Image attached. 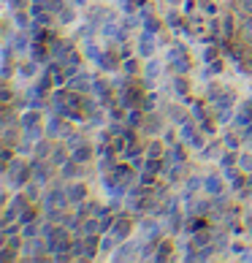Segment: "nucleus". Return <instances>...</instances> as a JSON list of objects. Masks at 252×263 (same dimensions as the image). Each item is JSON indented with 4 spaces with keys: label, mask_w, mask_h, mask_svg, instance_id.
<instances>
[{
    "label": "nucleus",
    "mask_w": 252,
    "mask_h": 263,
    "mask_svg": "<svg viewBox=\"0 0 252 263\" xmlns=\"http://www.w3.org/2000/svg\"><path fill=\"white\" fill-rule=\"evenodd\" d=\"M168 160H173V163H177V165H185V163H187V155H185V147H182L179 141H177V144H173V147H171V152H168Z\"/></svg>",
    "instance_id": "14"
},
{
    "label": "nucleus",
    "mask_w": 252,
    "mask_h": 263,
    "mask_svg": "<svg viewBox=\"0 0 252 263\" xmlns=\"http://www.w3.org/2000/svg\"><path fill=\"white\" fill-rule=\"evenodd\" d=\"M201 182H203V179L196 177V179H190V182H187V187H190V190H198V187H201Z\"/></svg>",
    "instance_id": "55"
},
{
    "label": "nucleus",
    "mask_w": 252,
    "mask_h": 263,
    "mask_svg": "<svg viewBox=\"0 0 252 263\" xmlns=\"http://www.w3.org/2000/svg\"><path fill=\"white\" fill-rule=\"evenodd\" d=\"M0 101H3V103L11 101V90H8V87H3V92H0Z\"/></svg>",
    "instance_id": "52"
},
{
    "label": "nucleus",
    "mask_w": 252,
    "mask_h": 263,
    "mask_svg": "<svg viewBox=\"0 0 252 263\" xmlns=\"http://www.w3.org/2000/svg\"><path fill=\"white\" fill-rule=\"evenodd\" d=\"M206 228H209V222L203 220V217H192V220L187 222V231H190V233H196V231H206Z\"/></svg>",
    "instance_id": "24"
},
{
    "label": "nucleus",
    "mask_w": 252,
    "mask_h": 263,
    "mask_svg": "<svg viewBox=\"0 0 252 263\" xmlns=\"http://www.w3.org/2000/svg\"><path fill=\"white\" fill-rule=\"evenodd\" d=\"M168 3H171V6H179V3H182V0H168Z\"/></svg>",
    "instance_id": "61"
},
{
    "label": "nucleus",
    "mask_w": 252,
    "mask_h": 263,
    "mask_svg": "<svg viewBox=\"0 0 252 263\" xmlns=\"http://www.w3.org/2000/svg\"><path fill=\"white\" fill-rule=\"evenodd\" d=\"M52 84H54V76H41V79H38V90L35 92H46V90H52Z\"/></svg>",
    "instance_id": "33"
},
{
    "label": "nucleus",
    "mask_w": 252,
    "mask_h": 263,
    "mask_svg": "<svg viewBox=\"0 0 252 263\" xmlns=\"http://www.w3.org/2000/svg\"><path fill=\"white\" fill-rule=\"evenodd\" d=\"M79 233L82 236H98V233H103L101 231V220H82Z\"/></svg>",
    "instance_id": "12"
},
{
    "label": "nucleus",
    "mask_w": 252,
    "mask_h": 263,
    "mask_svg": "<svg viewBox=\"0 0 252 263\" xmlns=\"http://www.w3.org/2000/svg\"><path fill=\"white\" fill-rule=\"evenodd\" d=\"M141 111H144V109L133 106V109H130L128 114H125V122H128V128H139V125L144 122V120H141Z\"/></svg>",
    "instance_id": "16"
},
{
    "label": "nucleus",
    "mask_w": 252,
    "mask_h": 263,
    "mask_svg": "<svg viewBox=\"0 0 252 263\" xmlns=\"http://www.w3.org/2000/svg\"><path fill=\"white\" fill-rule=\"evenodd\" d=\"M182 8H185V14H192V8H196V3H192V0H185V3H182Z\"/></svg>",
    "instance_id": "54"
},
{
    "label": "nucleus",
    "mask_w": 252,
    "mask_h": 263,
    "mask_svg": "<svg viewBox=\"0 0 252 263\" xmlns=\"http://www.w3.org/2000/svg\"><path fill=\"white\" fill-rule=\"evenodd\" d=\"M130 228H133V222H130V217H128V214H117V222H114L111 233H114L117 239H128Z\"/></svg>",
    "instance_id": "6"
},
{
    "label": "nucleus",
    "mask_w": 252,
    "mask_h": 263,
    "mask_svg": "<svg viewBox=\"0 0 252 263\" xmlns=\"http://www.w3.org/2000/svg\"><path fill=\"white\" fill-rule=\"evenodd\" d=\"M35 60L33 63H19V76H22V79H30V76L35 73Z\"/></svg>",
    "instance_id": "25"
},
{
    "label": "nucleus",
    "mask_w": 252,
    "mask_h": 263,
    "mask_svg": "<svg viewBox=\"0 0 252 263\" xmlns=\"http://www.w3.org/2000/svg\"><path fill=\"white\" fill-rule=\"evenodd\" d=\"M144 168L152 171V174H158V171H163V160L160 158H147V160H144Z\"/></svg>",
    "instance_id": "31"
},
{
    "label": "nucleus",
    "mask_w": 252,
    "mask_h": 263,
    "mask_svg": "<svg viewBox=\"0 0 252 263\" xmlns=\"http://www.w3.org/2000/svg\"><path fill=\"white\" fill-rule=\"evenodd\" d=\"M152 46H154V41H152V33H144V35H141V41H139V54L149 57V54H152Z\"/></svg>",
    "instance_id": "19"
},
{
    "label": "nucleus",
    "mask_w": 252,
    "mask_h": 263,
    "mask_svg": "<svg viewBox=\"0 0 252 263\" xmlns=\"http://www.w3.org/2000/svg\"><path fill=\"white\" fill-rule=\"evenodd\" d=\"M76 3H79V6H84V3H87V0H76Z\"/></svg>",
    "instance_id": "62"
},
{
    "label": "nucleus",
    "mask_w": 252,
    "mask_h": 263,
    "mask_svg": "<svg viewBox=\"0 0 252 263\" xmlns=\"http://www.w3.org/2000/svg\"><path fill=\"white\" fill-rule=\"evenodd\" d=\"M14 46H16V49H25V46H27V38H25V35H16V38H14Z\"/></svg>",
    "instance_id": "50"
},
{
    "label": "nucleus",
    "mask_w": 252,
    "mask_h": 263,
    "mask_svg": "<svg viewBox=\"0 0 252 263\" xmlns=\"http://www.w3.org/2000/svg\"><path fill=\"white\" fill-rule=\"evenodd\" d=\"M230 250H234V252H236V255H239V252H244L247 247H244V245H234V247H230Z\"/></svg>",
    "instance_id": "60"
},
{
    "label": "nucleus",
    "mask_w": 252,
    "mask_h": 263,
    "mask_svg": "<svg viewBox=\"0 0 252 263\" xmlns=\"http://www.w3.org/2000/svg\"><path fill=\"white\" fill-rule=\"evenodd\" d=\"M225 144H228V149H239V141H236V136H234V133H228V136H225Z\"/></svg>",
    "instance_id": "49"
},
{
    "label": "nucleus",
    "mask_w": 252,
    "mask_h": 263,
    "mask_svg": "<svg viewBox=\"0 0 252 263\" xmlns=\"http://www.w3.org/2000/svg\"><path fill=\"white\" fill-rule=\"evenodd\" d=\"M68 160H71V158L65 155V149H63V147H54V149H52V155H49V163H52V165H63V163H68Z\"/></svg>",
    "instance_id": "21"
},
{
    "label": "nucleus",
    "mask_w": 252,
    "mask_h": 263,
    "mask_svg": "<svg viewBox=\"0 0 252 263\" xmlns=\"http://www.w3.org/2000/svg\"><path fill=\"white\" fill-rule=\"evenodd\" d=\"M19 128H22L25 136H30V139H41V114L38 111H22L19 117Z\"/></svg>",
    "instance_id": "1"
},
{
    "label": "nucleus",
    "mask_w": 252,
    "mask_h": 263,
    "mask_svg": "<svg viewBox=\"0 0 252 263\" xmlns=\"http://www.w3.org/2000/svg\"><path fill=\"white\" fill-rule=\"evenodd\" d=\"M16 22H19V25H25V22H27V16H25L22 11H16Z\"/></svg>",
    "instance_id": "59"
},
{
    "label": "nucleus",
    "mask_w": 252,
    "mask_h": 263,
    "mask_svg": "<svg viewBox=\"0 0 252 263\" xmlns=\"http://www.w3.org/2000/svg\"><path fill=\"white\" fill-rule=\"evenodd\" d=\"M44 8H46V11H52V14H63L65 11V3H63V0H49Z\"/></svg>",
    "instance_id": "38"
},
{
    "label": "nucleus",
    "mask_w": 252,
    "mask_h": 263,
    "mask_svg": "<svg viewBox=\"0 0 252 263\" xmlns=\"http://www.w3.org/2000/svg\"><path fill=\"white\" fill-rule=\"evenodd\" d=\"M198 125H201V130H203V133H217V125L211 122L209 117H206V120H203V122H198Z\"/></svg>",
    "instance_id": "44"
},
{
    "label": "nucleus",
    "mask_w": 252,
    "mask_h": 263,
    "mask_svg": "<svg viewBox=\"0 0 252 263\" xmlns=\"http://www.w3.org/2000/svg\"><path fill=\"white\" fill-rule=\"evenodd\" d=\"M46 130H49V136H65V133H68V130L63 128V122H60V120H49Z\"/></svg>",
    "instance_id": "29"
},
{
    "label": "nucleus",
    "mask_w": 252,
    "mask_h": 263,
    "mask_svg": "<svg viewBox=\"0 0 252 263\" xmlns=\"http://www.w3.org/2000/svg\"><path fill=\"white\" fill-rule=\"evenodd\" d=\"M38 196V187L35 184H30V187H27V198H35Z\"/></svg>",
    "instance_id": "57"
},
{
    "label": "nucleus",
    "mask_w": 252,
    "mask_h": 263,
    "mask_svg": "<svg viewBox=\"0 0 252 263\" xmlns=\"http://www.w3.org/2000/svg\"><path fill=\"white\" fill-rule=\"evenodd\" d=\"M125 158H128V163L133 165V168H141L144 165V149L139 147V144H130V147L125 149Z\"/></svg>",
    "instance_id": "8"
},
{
    "label": "nucleus",
    "mask_w": 252,
    "mask_h": 263,
    "mask_svg": "<svg viewBox=\"0 0 252 263\" xmlns=\"http://www.w3.org/2000/svg\"><path fill=\"white\" fill-rule=\"evenodd\" d=\"M65 193H68V198H71L73 206H76V203H84V198H87V187H84V184H68Z\"/></svg>",
    "instance_id": "9"
},
{
    "label": "nucleus",
    "mask_w": 252,
    "mask_h": 263,
    "mask_svg": "<svg viewBox=\"0 0 252 263\" xmlns=\"http://www.w3.org/2000/svg\"><path fill=\"white\" fill-rule=\"evenodd\" d=\"M76 165H79V163H76L73 158H71V160H68V163H63V165H60V171H63V177H68V179H71V177H76V171H79V168H76Z\"/></svg>",
    "instance_id": "26"
},
{
    "label": "nucleus",
    "mask_w": 252,
    "mask_h": 263,
    "mask_svg": "<svg viewBox=\"0 0 252 263\" xmlns=\"http://www.w3.org/2000/svg\"><path fill=\"white\" fill-rule=\"evenodd\" d=\"M203 187H206V193H211V196H220L222 193V179L220 177H206L203 179Z\"/></svg>",
    "instance_id": "15"
},
{
    "label": "nucleus",
    "mask_w": 252,
    "mask_h": 263,
    "mask_svg": "<svg viewBox=\"0 0 252 263\" xmlns=\"http://www.w3.org/2000/svg\"><path fill=\"white\" fill-rule=\"evenodd\" d=\"M60 19H63V22H71V19H73V11H68V8H65V11L60 14Z\"/></svg>",
    "instance_id": "56"
},
{
    "label": "nucleus",
    "mask_w": 252,
    "mask_h": 263,
    "mask_svg": "<svg viewBox=\"0 0 252 263\" xmlns=\"http://www.w3.org/2000/svg\"><path fill=\"white\" fill-rule=\"evenodd\" d=\"M241 30H244V35L252 41V19H249V16L244 19V22H241Z\"/></svg>",
    "instance_id": "48"
},
{
    "label": "nucleus",
    "mask_w": 252,
    "mask_h": 263,
    "mask_svg": "<svg viewBox=\"0 0 252 263\" xmlns=\"http://www.w3.org/2000/svg\"><path fill=\"white\" fill-rule=\"evenodd\" d=\"M139 184H144V187H154V184H158V182H154V174L144 168V174L139 177Z\"/></svg>",
    "instance_id": "34"
},
{
    "label": "nucleus",
    "mask_w": 252,
    "mask_h": 263,
    "mask_svg": "<svg viewBox=\"0 0 252 263\" xmlns=\"http://www.w3.org/2000/svg\"><path fill=\"white\" fill-rule=\"evenodd\" d=\"M236 160H239V158H236L234 152H230V155H225V158H222L220 165H222V168H234V163H236Z\"/></svg>",
    "instance_id": "47"
},
{
    "label": "nucleus",
    "mask_w": 252,
    "mask_h": 263,
    "mask_svg": "<svg viewBox=\"0 0 252 263\" xmlns=\"http://www.w3.org/2000/svg\"><path fill=\"white\" fill-rule=\"evenodd\" d=\"M182 139H185L192 149H203V130H198L192 122L182 125Z\"/></svg>",
    "instance_id": "4"
},
{
    "label": "nucleus",
    "mask_w": 252,
    "mask_h": 263,
    "mask_svg": "<svg viewBox=\"0 0 252 263\" xmlns=\"http://www.w3.org/2000/svg\"><path fill=\"white\" fill-rule=\"evenodd\" d=\"M163 155V147H160V141H152L149 147H147V158H160Z\"/></svg>",
    "instance_id": "40"
},
{
    "label": "nucleus",
    "mask_w": 252,
    "mask_h": 263,
    "mask_svg": "<svg viewBox=\"0 0 252 263\" xmlns=\"http://www.w3.org/2000/svg\"><path fill=\"white\" fill-rule=\"evenodd\" d=\"M234 122H236V128H249V125H252V101H247V103L239 106Z\"/></svg>",
    "instance_id": "7"
},
{
    "label": "nucleus",
    "mask_w": 252,
    "mask_h": 263,
    "mask_svg": "<svg viewBox=\"0 0 252 263\" xmlns=\"http://www.w3.org/2000/svg\"><path fill=\"white\" fill-rule=\"evenodd\" d=\"M220 30H222V33H220L222 38H234V35H236V19L230 16V14H225V16L220 19Z\"/></svg>",
    "instance_id": "10"
},
{
    "label": "nucleus",
    "mask_w": 252,
    "mask_h": 263,
    "mask_svg": "<svg viewBox=\"0 0 252 263\" xmlns=\"http://www.w3.org/2000/svg\"><path fill=\"white\" fill-rule=\"evenodd\" d=\"M173 90H177L179 98H187V82L182 79V76H177V79H173Z\"/></svg>",
    "instance_id": "32"
},
{
    "label": "nucleus",
    "mask_w": 252,
    "mask_h": 263,
    "mask_svg": "<svg viewBox=\"0 0 252 263\" xmlns=\"http://www.w3.org/2000/svg\"><path fill=\"white\" fill-rule=\"evenodd\" d=\"M239 11L244 16H252V0H239Z\"/></svg>",
    "instance_id": "45"
},
{
    "label": "nucleus",
    "mask_w": 252,
    "mask_h": 263,
    "mask_svg": "<svg viewBox=\"0 0 252 263\" xmlns=\"http://www.w3.org/2000/svg\"><path fill=\"white\" fill-rule=\"evenodd\" d=\"M114 241H117V236H114V233H111V239L106 236V239L101 241V250H103V252H111V250H114Z\"/></svg>",
    "instance_id": "46"
},
{
    "label": "nucleus",
    "mask_w": 252,
    "mask_h": 263,
    "mask_svg": "<svg viewBox=\"0 0 252 263\" xmlns=\"http://www.w3.org/2000/svg\"><path fill=\"white\" fill-rule=\"evenodd\" d=\"M30 52H33V60L35 63H46V60H49V49L44 46V41H33Z\"/></svg>",
    "instance_id": "13"
},
{
    "label": "nucleus",
    "mask_w": 252,
    "mask_h": 263,
    "mask_svg": "<svg viewBox=\"0 0 252 263\" xmlns=\"http://www.w3.org/2000/svg\"><path fill=\"white\" fill-rule=\"evenodd\" d=\"M71 87H73V90H79V92H87V90H92V82L79 73V76H73V79H71Z\"/></svg>",
    "instance_id": "20"
},
{
    "label": "nucleus",
    "mask_w": 252,
    "mask_h": 263,
    "mask_svg": "<svg viewBox=\"0 0 252 263\" xmlns=\"http://www.w3.org/2000/svg\"><path fill=\"white\" fill-rule=\"evenodd\" d=\"M192 117H196V122H203V120H206V103H203V101H196V103H192Z\"/></svg>",
    "instance_id": "23"
},
{
    "label": "nucleus",
    "mask_w": 252,
    "mask_h": 263,
    "mask_svg": "<svg viewBox=\"0 0 252 263\" xmlns=\"http://www.w3.org/2000/svg\"><path fill=\"white\" fill-rule=\"evenodd\" d=\"M8 174H11V179L14 184H27V179L33 177V165L30 163H22V160H16L8 165Z\"/></svg>",
    "instance_id": "3"
},
{
    "label": "nucleus",
    "mask_w": 252,
    "mask_h": 263,
    "mask_svg": "<svg viewBox=\"0 0 252 263\" xmlns=\"http://www.w3.org/2000/svg\"><path fill=\"white\" fill-rule=\"evenodd\" d=\"M117 63H120V60H117L111 52H109V57H103V54L98 57V65H101V68H117Z\"/></svg>",
    "instance_id": "39"
},
{
    "label": "nucleus",
    "mask_w": 252,
    "mask_h": 263,
    "mask_svg": "<svg viewBox=\"0 0 252 263\" xmlns=\"http://www.w3.org/2000/svg\"><path fill=\"white\" fill-rule=\"evenodd\" d=\"M166 144H171V147L177 144V133H173V130H166Z\"/></svg>",
    "instance_id": "51"
},
{
    "label": "nucleus",
    "mask_w": 252,
    "mask_h": 263,
    "mask_svg": "<svg viewBox=\"0 0 252 263\" xmlns=\"http://www.w3.org/2000/svg\"><path fill=\"white\" fill-rule=\"evenodd\" d=\"M19 236H25V239H35V236H41V226H38V220H35V222H27V226H22Z\"/></svg>",
    "instance_id": "17"
},
{
    "label": "nucleus",
    "mask_w": 252,
    "mask_h": 263,
    "mask_svg": "<svg viewBox=\"0 0 252 263\" xmlns=\"http://www.w3.org/2000/svg\"><path fill=\"white\" fill-rule=\"evenodd\" d=\"M168 25H171V27H177V30H182V33H187V25L182 22V16H179L177 11H171V14H168Z\"/></svg>",
    "instance_id": "28"
},
{
    "label": "nucleus",
    "mask_w": 252,
    "mask_h": 263,
    "mask_svg": "<svg viewBox=\"0 0 252 263\" xmlns=\"http://www.w3.org/2000/svg\"><path fill=\"white\" fill-rule=\"evenodd\" d=\"M239 165H241V171H252V158H249V155H239Z\"/></svg>",
    "instance_id": "42"
},
{
    "label": "nucleus",
    "mask_w": 252,
    "mask_h": 263,
    "mask_svg": "<svg viewBox=\"0 0 252 263\" xmlns=\"http://www.w3.org/2000/svg\"><path fill=\"white\" fill-rule=\"evenodd\" d=\"M122 71H125V73H139V71H141V68H139V60H130V57H125Z\"/></svg>",
    "instance_id": "37"
},
{
    "label": "nucleus",
    "mask_w": 252,
    "mask_h": 263,
    "mask_svg": "<svg viewBox=\"0 0 252 263\" xmlns=\"http://www.w3.org/2000/svg\"><path fill=\"white\" fill-rule=\"evenodd\" d=\"M141 101H144L141 87H139V84H133V87H128V90L122 92V101H120V106H125V109H133V106H141Z\"/></svg>",
    "instance_id": "5"
},
{
    "label": "nucleus",
    "mask_w": 252,
    "mask_h": 263,
    "mask_svg": "<svg viewBox=\"0 0 252 263\" xmlns=\"http://www.w3.org/2000/svg\"><path fill=\"white\" fill-rule=\"evenodd\" d=\"M35 217H38V212H35L33 206H25L22 212H19V226H27V222H35Z\"/></svg>",
    "instance_id": "22"
},
{
    "label": "nucleus",
    "mask_w": 252,
    "mask_h": 263,
    "mask_svg": "<svg viewBox=\"0 0 252 263\" xmlns=\"http://www.w3.org/2000/svg\"><path fill=\"white\" fill-rule=\"evenodd\" d=\"M215 14H217V6L209 0V3H206V16H215Z\"/></svg>",
    "instance_id": "53"
},
{
    "label": "nucleus",
    "mask_w": 252,
    "mask_h": 263,
    "mask_svg": "<svg viewBox=\"0 0 252 263\" xmlns=\"http://www.w3.org/2000/svg\"><path fill=\"white\" fill-rule=\"evenodd\" d=\"M35 155H38V158H46V160H49V155H52V147H49V144H46V141H38V144H35Z\"/></svg>",
    "instance_id": "35"
},
{
    "label": "nucleus",
    "mask_w": 252,
    "mask_h": 263,
    "mask_svg": "<svg viewBox=\"0 0 252 263\" xmlns=\"http://www.w3.org/2000/svg\"><path fill=\"white\" fill-rule=\"evenodd\" d=\"M171 245H168V241H163V245L158 247V252H154V260H168L171 258Z\"/></svg>",
    "instance_id": "30"
},
{
    "label": "nucleus",
    "mask_w": 252,
    "mask_h": 263,
    "mask_svg": "<svg viewBox=\"0 0 252 263\" xmlns=\"http://www.w3.org/2000/svg\"><path fill=\"white\" fill-rule=\"evenodd\" d=\"M144 128H147V133H160L163 130V125H160V120H158V117H147V122H144Z\"/></svg>",
    "instance_id": "27"
},
{
    "label": "nucleus",
    "mask_w": 252,
    "mask_h": 263,
    "mask_svg": "<svg viewBox=\"0 0 252 263\" xmlns=\"http://www.w3.org/2000/svg\"><path fill=\"white\" fill-rule=\"evenodd\" d=\"M144 30L154 35V33L160 30V22H158V19H154V16H147V19H144Z\"/></svg>",
    "instance_id": "36"
},
{
    "label": "nucleus",
    "mask_w": 252,
    "mask_h": 263,
    "mask_svg": "<svg viewBox=\"0 0 252 263\" xmlns=\"http://www.w3.org/2000/svg\"><path fill=\"white\" fill-rule=\"evenodd\" d=\"M71 158L79 163V165H84V163H90V160H92V149L87 147V144H79V147H73Z\"/></svg>",
    "instance_id": "11"
},
{
    "label": "nucleus",
    "mask_w": 252,
    "mask_h": 263,
    "mask_svg": "<svg viewBox=\"0 0 252 263\" xmlns=\"http://www.w3.org/2000/svg\"><path fill=\"white\" fill-rule=\"evenodd\" d=\"M0 163H3V165H11V144H6L3 152H0Z\"/></svg>",
    "instance_id": "43"
},
{
    "label": "nucleus",
    "mask_w": 252,
    "mask_h": 263,
    "mask_svg": "<svg viewBox=\"0 0 252 263\" xmlns=\"http://www.w3.org/2000/svg\"><path fill=\"white\" fill-rule=\"evenodd\" d=\"M16 149L22 152V155H27V152H30V144H16Z\"/></svg>",
    "instance_id": "58"
},
{
    "label": "nucleus",
    "mask_w": 252,
    "mask_h": 263,
    "mask_svg": "<svg viewBox=\"0 0 252 263\" xmlns=\"http://www.w3.org/2000/svg\"><path fill=\"white\" fill-rule=\"evenodd\" d=\"M209 245H211V236H209L206 231H196V233H192V247H196V250L209 247Z\"/></svg>",
    "instance_id": "18"
},
{
    "label": "nucleus",
    "mask_w": 252,
    "mask_h": 263,
    "mask_svg": "<svg viewBox=\"0 0 252 263\" xmlns=\"http://www.w3.org/2000/svg\"><path fill=\"white\" fill-rule=\"evenodd\" d=\"M68 203H71V198H68L65 187L46 190V196H44V209H46V212H49V209H65Z\"/></svg>",
    "instance_id": "2"
},
{
    "label": "nucleus",
    "mask_w": 252,
    "mask_h": 263,
    "mask_svg": "<svg viewBox=\"0 0 252 263\" xmlns=\"http://www.w3.org/2000/svg\"><path fill=\"white\" fill-rule=\"evenodd\" d=\"M154 101H158V95H154V92H149V95H144V101H141V109H144V111H149V109H154Z\"/></svg>",
    "instance_id": "41"
}]
</instances>
